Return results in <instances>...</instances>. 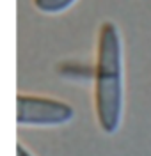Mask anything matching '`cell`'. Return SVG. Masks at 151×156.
Here are the masks:
<instances>
[{
    "instance_id": "1",
    "label": "cell",
    "mask_w": 151,
    "mask_h": 156,
    "mask_svg": "<svg viewBox=\"0 0 151 156\" xmlns=\"http://www.w3.org/2000/svg\"><path fill=\"white\" fill-rule=\"evenodd\" d=\"M92 82L98 124L107 135H114L119 129L123 119L124 87L121 34L112 21H105L100 29Z\"/></svg>"
},
{
    "instance_id": "2",
    "label": "cell",
    "mask_w": 151,
    "mask_h": 156,
    "mask_svg": "<svg viewBox=\"0 0 151 156\" xmlns=\"http://www.w3.org/2000/svg\"><path fill=\"white\" fill-rule=\"evenodd\" d=\"M75 110L71 105L43 96L18 94L16 122L20 126H60L71 121Z\"/></svg>"
},
{
    "instance_id": "3",
    "label": "cell",
    "mask_w": 151,
    "mask_h": 156,
    "mask_svg": "<svg viewBox=\"0 0 151 156\" xmlns=\"http://www.w3.org/2000/svg\"><path fill=\"white\" fill-rule=\"evenodd\" d=\"M59 73L68 80H78V82H91L94 80V68L77 64V62H66L62 64Z\"/></svg>"
},
{
    "instance_id": "4",
    "label": "cell",
    "mask_w": 151,
    "mask_h": 156,
    "mask_svg": "<svg viewBox=\"0 0 151 156\" xmlns=\"http://www.w3.org/2000/svg\"><path fill=\"white\" fill-rule=\"evenodd\" d=\"M77 0H34L36 9L46 14H59L62 11L71 7Z\"/></svg>"
},
{
    "instance_id": "5",
    "label": "cell",
    "mask_w": 151,
    "mask_h": 156,
    "mask_svg": "<svg viewBox=\"0 0 151 156\" xmlns=\"http://www.w3.org/2000/svg\"><path fill=\"white\" fill-rule=\"evenodd\" d=\"M16 156H34V154L29 153V149H25L21 144H18V146H16Z\"/></svg>"
}]
</instances>
